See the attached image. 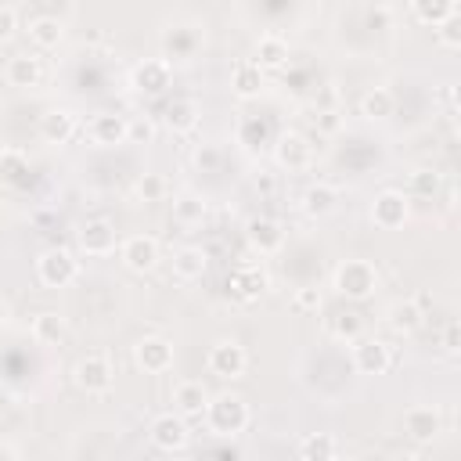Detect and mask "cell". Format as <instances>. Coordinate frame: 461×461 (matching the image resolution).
Segmentation results:
<instances>
[{
    "label": "cell",
    "mask_w": 461,
    "mask_h": 461,
    "mask_svg": "<svg viewBox=\"0 0 461 461\" xmlns=\"http://www.w3.org/2000/svg\"><path fill=\"white\" fill-rule=\"evenodd\" d=\"M249 403L238 396V393H220V396H209V407H205V421L216 436H238L249 429Z\"/></svg>",
    "instance_id": "1"
},
{
    "label": "cell",
    "mask_w": 461,
    "mask_h": 461,
    "mask_svg": "<svg viewBox=\"0 0 461 461\" xmlns=\"http://www.w3.org/2000/svg\"><path fill=\"white\" fill-rule=\"evenodd\" d=\"M375 288H378L375 263H367V259H346V263H339V270H335V292L339 295H346L353 303H364V299L375 295Z\"/></svg>",
    "instance_id": "2"
},
{
    "label": "cell",
    "mask_w": 461,
    "mask_h": 461,
    "mask_svg": "<svg viewBox=\"0 0 461 461\" xmlns=\"http://www.w3.org/2000/svg\"><path fill=\"white\" fill-rule=\"evenodd\" d=\"M267 288H270V277H267V270H263L259 263H241V267H234L230 277H227L230 299H234V303H245V306L259 303V299L267 295Z\"/></svg>",
    "instance_id": "3"
},
{
    "label": "cell",
    "mask_w": 461,
    "mask_h": 461,
    "mask_svg": "<svg viewBox=\"0 0 461 461\" xmlns=\"http://www.w3.org/2000/svg\"><path fill=\"white\" fill-rule=\"evenodd\" d=\"M72 378H76V385H79L83 393L97 396V393H108V389H112V382H115V367H112V360H108L104 353H86V357L76 360Z\"/></svg>",
    "instance_id": "4"
},
{
    "label": "cell",
    "mask_w": 461,
    "mask_h": 461,
    "mask_svg": "<svg viewBox=\"0 0 461 461\" xmlns=\"http://www.w3.org/2000/svg\"><path fill=\"white\" fill-rule=\"evenodd\" d=\"M371 220H375V227H382V230H400V227L411 220V198H407L403 191H396V187L378 191L375 202H371Z\"/></svg>",
    "instance_id": "5"
},
{
    "label": "cell",
    "mask_w": 461,
    "mask_h": 461,
    "mask_svg": "<svg viewBox=\"0 0 461 461\" xmlns=\"http://www.w3.org/2000/svg\"><path fill=\"white\" fill-rule=\"evenodd\" d=\"M205 364H209V371H212L216 378L234 382V378H241V375H245V367H249V353H245V346H241V342H234V339H220V342H212V346H209Z\"/></svg>",
    "instance_id": "6"
},
{
    "label": "cell",
    "mask_w": 461,
    "mask_h": 461,
    "mask_svg": "<svg viewBox=\"0 0 461 461\" xmlns=\"http://www.w3.org/2000/svg\"><path fill=\"white\" fill-rule=\"evenodd\" d=\"M36 274H40V281H43L47 288H65V285L76 281L79 263H76V256L65 252V249H47V252H40V259H36Z\"/></svg>",
    "instance_id": "7"
},
{
    "label": "cell",
    "mask_w": 461,
    "mask_h": 461,
    "mask_svg": "<svg viewBox=\"0 0 461 461\" xmlns=\"http://www.w3.org/2000/svg\"><path fill=\"white\" fill-rule=\"evenodd\" d=\"M148 436H151V443H155L158 450H166V454H176V450H184V447H187V439H191V429H187V418H180V414L166 411V414H158V418L151 421Z\"/></svg>",
    "instance_id": "8"
},
{
    "label": "cell",
    "mask_w": 461,
    "mask_h": 461,
    "mask_svg": "<svg viewBox=\"0 0 461 461\" xmlns=\"http://www.w3.org/2000/svg\"><path fill=\"white\" fill-rule=\"evenodd\" d=\"M169 83H173V68L166 58H144L130 72V86L137 94H162Z\"/></svg>",
    "instance_id": "9"
},
{
    "label": "cell",
    "mask_w": 461,
    "mask_h": 461,
    "mask_svg": "<svg viewBox=\"0 0 461 461\" xmlns=\"http://www.w3.org/2000/svg\"><path fill=\"white\" fill-rule=\"evenodd\" d=\"M133 364L144 371V375H162L173 367V346L162 339V335H144L137 346H133Z\"/></svg>",
    "instance_id": "10"
},
{
    "label": "cell",
    "mask_w": 461,
    "mask_h": 461,
    "mask_svg": "<svg viewBox=\"0 0 461 461\" xmlns=\"http://www.w3.org/2000/svg\"><path fill=\"white\" fill-rule=\"evenodd\" d=\"M353 367L360 375H385L393 367V346L385 339H357V346H353Z\"/></svg>",
    "instance_id": "11"
},
{
    "label": "cell",
    "mask_w": 461,
    "mask_h": 461,
    "mask_svg": "<svg viewBox=\"0 0 461 461\" xmlns=\"http://www.w3.org/2000/svg\"><path fill=\"white\" fill-rule=\"evenodd\" d=\"M403 432H407V439H414V443H432V439L443 432V418H439L436 407L414 403V407L403 411Z\"/></svg>",
    "instance_id": "12"
},
{
    "label": "cell",
    "mask_w": 461,
    "mask_h": 461,
    "mask_svg": "<svg viewBox=\"0 0 461 461\" xmlns=\"http://www.w3.org/2000/svg\"><path fill=\"white\" fill-rule=\"evenodd\" d=\"M119 259L126 263V270L148 274V270L158 263V241H155L151 234H130V238L119 245Z\"/></svg>",
    "instance_id": "13"
},
{
    "label": "cell",
    "mask_w": 461,
    "mask_h": 461,
    "mask_svg": "<svg viewBox=\"0 0 461 461\" xmlns=\"http://www.w3.org/2000/svg\"><path fill=\"white\" fill-rule=\"evenodd\" d=\"M245 241H249L259 256H270V252H277V249L285 245V230H281V223L270 220V216H252V220L245 223Z\"/></svg>",
    "instance_id": "14"
},
{
    "label": "cell",
    "mask_w": 461,
    "mask_h": 461,
    "mask_svg": "<svg viewBox=\"0 0 461 461\" xmlns=\"http://www.w3.org/2000/svg\"><path fill=\"white\" fill-rule=\"evenodd\" d=\"M209 407V389L194 378H184L173 385V414L180 418H202Z\"/></svg>",
    "instance_id": "15"
},
{
    "label": "cell",
    "mask_w": 461,
    "mask_h": 461,
    "mask_svg": "<svg viewBox=\"0 0 461 461\" xmlns=\"http://www.w3.org/2000/svg\"><path fill=\"white\" fill-rule=\"evenodd\" d=\"M4 76H7V83H11V86H18V90L40 86V83H43V58H40V54L22 50V54H14V58L7 61Z\"/></svg>",
    "instance_id": "16"
},
{
    "label": "cell",
    "mask_w": 461,
    "mask_h": 461,
    "mask_svg": "<svg viewBox=\"0 0 461 461\" xmlns=\"http://www.w3.org/2000/svg\"><path fill=\"white\" fill-rule=\"evenodd\" d=\"M274 158L285 169H306L310 166V140L303 133H295V130H285L274 140Z\"/></svg>",
    "instance_id": "17"
},
{
    "label": "cell",
    "mask_w": 461,
    "mask_h": 461,
    "mask_svg": "<svg viewBox=\"0 0 461 461\" xmlns=\"http://www.w3.org/2000/svg\"><path fill=\"white\" fill-rule=\"evenodd\" d=\"M76 112L72 108H47L43 115H40V137L47 140V144H65V140H72L76 137Z\"/></svg>",
    "instance_id": "18"
},
{
    "label": "cell",
    "mask_w": 461,
    "mask_h": 461,
    "mask_svg": "<svg viewBox=\"0 0 461 461\" xmlns=\"http://www.w3.org/2000/svg\"><path fill=\"white\" fill-rule=\"evenodd\" d=\"M288 58H292L288 40H281L277 32H267V36L256 40V58H252V65H256L259 72H277V68L288 65Z\"/></svg>",
    "instance_id": "19"
},
{
    "label": "cell",
    "mask_w": 461,
    "mask_h": 461,
    "mask_svg": "<svg viewBox=\"0 0 461 461\" xmlns=\"http://www.w3.org/2000/svg\"><path fill=\"white\" fill-rule=\"evenodd\" d=\"M79 249L86 256H108L115 249V227L108 220H101V216L97 220H86L79 227Z\"/></svg>",
    "instance_id": "20"
},
{
    "label": "cell",
    "mask_w": 461,
    "mask_h": 461,
    "mask_svg": "<svg viewBox=\"0 0 461 461\" xmlns=\"http://www.w3.org/2000/svg\"><path fill=\"white\" fill-rule=\"evenodd\" d=\"M90 140H94L97 148H115V144H122V140H126V119L115 115V112H97V115L90 119Z\"/></svg>",
    "instance_id": "21"
},
{
    "label": "cell",
    "mask_w": 461,
    "mask_h": 461,
    "mask_svg": "<svg viewBox=\"0 0 461 461\" xmlns=\"http://www.w3.org/2000/svg\"><path fill=\"white\" fill-rule=\"evenodd\" d=\"M335 209H339V191H335L331 184L317 180V184H310V187L303 191V212H306L310 220H324V216H331Z\"/></svg>",
    "instance_id": "22"
},
{
    "label": "cell",
    "mask_w": 461,
    "mask_h": 461,
    "mask_svg": "<svg viewBox=\"0 0 461 461\" xmlns=\"http://www.w3.org/2000/svg\"><path fill=\"white\" fill-rule=\"evenodd\" d=\"M421 321H425V313H421V303H418V299H396V303L385 310V324H389L396 335L418 331Z\"/></svg>",
    "instance_id": "23"
},
{
    "label": "cell",
    "mask_w": 461,
    "mask_h": 461,
    "mask_svg": "<svg viewBox=\"0 0 461 461\" xmlns=\"http://www.w3.org/2000/svg\"><path fill=\"white\" fill-rule=\"evenodd\" d=\"M205 270H209V256H205V249H198V245H184V249L173 252V274H176L180 281H198Z\"/></svg>",
    "instance_id": "24"
},
{
    "label": "cell",
    "mask_w": 461,
    "mask_h": 461,
    "mask_svg": "<svg viewBox=\"0 0 461 461\" xmlns=\"http://www.w3.org/2000/svg\"><path fill=\"white\" fill-rule=\"evenodd\" d=\"M454 14H461V7L454 0H414L411 4V18L421 22V25H432V29H439Z\"/></svg>",
    "instance_id": "25"
},
{
    "label": "cell",
    "mask_w": 461,
    "mask_h": 461,
    "mask_svg": "<svg viewBox=\"0 0 461 461\" xmlns=\"http://www.w3.org/2000/svg\"><path fill=\"white\" fill-rule=\"evenodd\" d=\"M198 43H202V36H198L194 29H187V25H180V29H173V32H166V36H162L166 61H169V58H173V61H191V58H194V50H198Z\"/></svg>",
    "instance_id": "26"
},
{
    "label": "cell",
    "mask_w": 461,
    "mask_h": 461,
    "mask_svg": "<svg viewBox=\"0 0 461 461\" xmlns=\"http://www.w3.org/2000/svg\"><path fill=\"white\" fill-rule=\"evenodd\" d=\"M230 90H234V97H241V101L259 97V90H263V72H259L252 61H238V65L230 68Z\"/></svg>",
    "instance_id": "27"
},
{
    "label": "cell",
    "mask_w": 461,
    "mask_h": 461,
    "mask_svg": "<svg viewBox=\"0 0 461 461\" xmlns=\"http://www.w3.org/2000/svg\"><path fill=\"white\" fill-rule=\"evenodd\" d=\"M198 104L191 101V97H173L169 104H166V126L173 130V133H191L194 126H198Z\"/></svg>",
    "instance_id": "28"
},
{
    "label": "cell",
    "mask_w": 461,
    "mask_h": 461,
    "mask_svg": "<svg viewBox=\"0 0 461 461\" xmlns=\"http://www.w3.org/2000/svg\"><path fill=\"white\" fill-rule=\"evenodd\" d=\"M29 40H32L40 50H50V47H58V43L65 40V25H61L54 14H36V18L29 22Z\"/></svg>",
    "instance_id": "29"
},
{
    "label": "cell",
    "mask_w": 461,
    "mask_h": 461,
    "mask_svg": "<svg viewBox=\"0 0 461 461\" xmlns=\"http://www.w3.org/2000/svg\"><path fill=\"white\" fill-rule=\"evenodd\" d=\"M299 457L303 461H335L339 457V443H335L331 432H310L299 443Z\"/></svg>",
    "instance_id": "30"
},
{
    "label": "cell",
    "mask_w": 461,
    "mask_h": 461,
    "mask_svg": "<svg viewBox=\"0 0 461 461\" xmlns=\"http://www.w3.org/2000/svg\"><path fill=\"white\" fill-rule=\"evenodd\" d=\"M393 112H396V94L389 86H371L360 97V115H367V119H389Z\"/></svg>",
    "instance_id": "31"
},
{
    "label": "cell",
    "mask_w": 461,
    "mask_h": 461,
    "mask_svg": "<svg viewBox=\"0 0 461 461\" xmlns=\"http://www.w3.org/2000/svg\"><path fill=\"white\" fill-rule=\"evenodd\" d=\"M25 180H29V158L18 148H4L0 151V184L22 187Z\"/></svg>",
    "instance_id": "32"
},
{
    "label": "cell",
    "mask_w": 461,
    "mask_h": 461,
    "mask_svg": "<svg viewBox=\"0 0 461 461\" xmlns=\"http://www.w3.org/2000/svg\"><path fill=\"white\" fill-rule=\"evenodd\" d=\"M65 317H58L54 310H43V313H36L32 317V339L36 342H43V346H58L61 339H65Z\"/></svg>",
    "instance_id": "33"
},
{
    "label": "cell",
    "mask_w": 461,
    "mask_h": 461,
    "mask_svg": "<svg viewBox=\"0 0 461 461\" xmlns=\"http://www.w3.org/2000/svg\"><path fill=\"white\" fill-rule=\"evenodd\" d=\"M238 140H241L249 151L263 148V144L270 140V122H267V119H259V115H245V119L238 122Z\"/></svg>",
    "instance_id": "34"
},
{
    "label": "cell",
    "mask_w": 461,
    "mask_h": 461,
    "mask_svg": "<svg viewBox=\"0 0 461 461\" xmlns=\"http://www.w3.org/2000/svg\"><path fill=\"white\" fill-rule=\"evenodd\" d=\"M443 187V176L436 169H414L407 176V198H436Z\"/></svg>",
    "instance_id": "35"
},
{
    "label": "cell",
    "mask_w": 461,
    "mask_h": 461,
    "mask_svg": "<svg viewBox=\"0 0 461 461\" xmlns=\"http://www.w3.org/2000/svg\"><path fill=\"white\" fill-rule=\"evenodd\" d=\"M331 335L335 339H346V342H357L360 339V331H364V321H360V313H353V310H342V313H335L331 317Z\"/></svg>",
    "instance_id": "36"
},
{
    "label": "cell",
    "mask_w": 461,
    "mask_h": 461,
    "mask_svg": "<svg viewBox=\"0 0 461 461\" xmlns=\"http://www.w3.org/2000/svg\"><path fill=\"white\" fill-rule=\"evenodd\" d=\"M166 194H169V184H166L162 173H144L137 180V198L140 202H166Z\"/></svg>",
    "instance_id": "37"
},
{
    "label": "cell",
    "mask_w": 461,
    "mask_h": 461,
    "mask_svg": "<svg viewBox=\"0 0 461 461\" xmlns=\"http://www.w3.org/2000/svg\"><path fill=\"white\" fill-rule=\"evenodd\" d=\"M173 216H176L180 223H202V220H205V202H202L198 194H180V198L173 202Z\"/></svg>",
    "instance_id": "38"
},
{
    "label": "cell",
    "mask_w": 461,
    "mask_h": 461,
    "mask_svg": "<svg viewBox=\"0 0 461 461\" xmlns=\"http://www.w3.org/2000/svg\"><path fill=\"white\" fill-rule=\"evenodd\" d=\"M126 140L130 144H151L155 140V119H148V115L126 119Z\"/></svg>",
    "instance_id": "39"
},
{
    "label": "cell",
    "mask_w": 461,
    "mask_h": 461,
    "mask_svg": "<svg viewBox=\"0 0 461 461\" xmlns=\"http://www.w3.org/2000/svg\"><path fill=\"white\" fill-rule=\"evenodd\" d=\"M436 40H439L447 50H457V47H461V14L447 18V22L436 29Z\"/></svg>",
    "instance_id": "40"
},
{
    "label": "cell",
    "mask_w": 461,
    "mask_h": 461,
    "mask_svg": "<svg viewBox=\"0 0 461 461\" xmlns=\"http://www.w3.org/2000/svg\"><path fill=\"white\" fill-rule=\"evenodd\" d=\"M292 306L303 310V313L317 310V306H321V288H317V285H299L295 295H292Z\"/></svg>",
    "instance_id": "41"
},
{
    "label": "cell",
    "mask_w": 461,
    "mask_h": 461,
    "mask_svg": "<svg viewBox=\"0 0 461 461\" xmlns=\"http://www.w3.org/2000/svg\"><path fill=\"white\" fill-rule=\"evenodd\" d=\"M194 166L202 169V173H216L220 169V148L216 144H202V148H194Z\"/></svg>",
    "instance_id": "42"
},
{
    "label": "cell",
    "mask_w": 461,
    "mask_h": 461,
    "mask_svg": "<svg viewBox=\"0 0 461 461\" xmlns=\"http://www.w3.org/2000/svg\"><path fill=\"white\" fill-rule=\"evenodd\" d=\"M14 32H18V11L11 4H0V43L14 40Z\"/></svg>",
    "instance_id": "43"
},
{
    "label": "cell",
    "mask_w": 461,
    "mask_h": 461,
    "mask_svg": "<svg viewBox=\"0 0 461 461\" xmlns=\"http://www.w3.org/2000/svg\"><path fill=\"white\" fill-rule=\"evenodd\" d=\"M443 349H447V353H457V349H461V328H457V321H450V324L443 328Z\"/></svg>",
    "instance_id": "44"
},
{
    "label": "cell",
    "mask_w": 461,
    "mask_h": 461,
    "mask_svg": "<svg viewBox=\"0 0 461 461\" xmlns=\"http://www.w3.org/2000/svg\"><path fill=\"white\" fill-rule=\"evenodd\" d=\"M7 317H11V306H7V299H4V295H0V328H4V324H7Z\"/></svg>",
    "instance_id": "45"
}]
</instances>
